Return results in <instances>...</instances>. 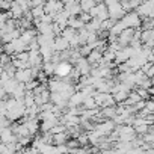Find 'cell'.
Instances as JSON below:
<instances>
[{
	"mask_svg": "<svg viewBox=\"0 0 154 154\" xmlns=\"http://www.w3.org/2000/svg\"><path fill=\"white\" fill-rule=\"evenodd\" d=\"M11 42H12V45H14V53H20V51L27 50V44H26L21 38H15V39H12Z\"/></svg>",
	"mask_w": 154,
	"mask_h": 154,
	"instance_id": "cell-8",
	"label": "cell"
},
{
	"mask_svg": "<svg viewBox=\"0 0 154 154\" xmlns=\"http://www.w3.org/2000/svg\"><path fill=\"white\" fill-rule=\"evenodd\" d=\"M66 48H69L68 39H65V38L60 36V35L54 36V39H53V50H54V51H63V50H66Z\"/></svg>",
	"mask_w": 154,
	"mask_h": 154,
	"instance_id": "cell-6",
	"label": "cell"
},
{
	"mask_svg": "<svg viewBox=\"0 0 154 154\" xmlns=\"http://www.w3.org/2000/svg\"><path fill=\"white\" fill-rule=\"evenodd\" d=\"M14 79L17 82H29L30 79H33V75H32V69L30 68H23V69H15L14 72Z\"/></svg>",
	"mask_w": 154,
	"mask_h": 154,
	"instance_id": "cell-4",
	"label": "cell"
},
{
	"mask_svg": "<svg viewBox=\"0 0 154 154\" xmlns=\"http://www.w3.org/2000/svg\"><path fill=\"white\" fill-rule=\"evenodd\" d=\"M79 18H80L83 23H88V21H89L92 17H91V14H89V12H85V11H82V12L79 14Z\"/></svg>",
	"mask_w": 154,
	"mask_h": 154,
	"instance_id": "cell-17",
	"label": "cell"
},
{
	"mask_svg": "<svg viewBox=\"0 0 154 154\" xmlns=\"http://www.w3.org/2000/svg\"><path fill=\"white\" fill-rule=\"evenodd\" d=\"M9 62H11V56H9V54H6V53L0 54V66H5V65H8Z\"/></svg>",
	"mask_w": 154,
	"mask_h": 154,
	"instance_id": "cell-16",
	"label": "cell"
},
{
	"mask_svg": "<svg viewBox=\"0 0 154 154\" xmlns=\"http://www.w3.org/2000/svg\"><path fill=\"white\" fill-rule=\"evenodd\" d=\"M112 95H113L115 103H122V101L127 98L128 92H127V91H116V92H112Z\"/></svg>",
	"mask_w": 154,
	"mask_h": 154,
	"instance_id": "cell-12",
	"label": "cell"
},
{
	"mask_svg": "<svg viewBox=\"0 0 154 154\" xmlns=\"http://www.w3.org/2000/svg\"><path fill=\"white\" fill-rule=\"evenodd\" d=\"M41 69L44 71L45 75H53L54 74V63H51V62H42Z\"/></svg>",
	"mask_w": 154,
	"mask_h": 154,
	"instance_id": "cell-11",
	"label": "cell"
},
{
	"mask_svg": "<svg viewBox=\"0 0 154 154\" xmlns=\"http://www.w3.org/2000/svg\"><path fill=\"white\" fill-rule=\"evenodd\" d=\"M5 112H6V100L2 98V100H0V113L5 115Z\"/></svg>",
	"mask_w": 154,
	"mask_h": 154,
	"instance_id": "cell-19",
	"label": "cell"
},
{
	"mask_svg": "<svg viewBox=\"0 0 154 154\" xmlns=\"http://www.w3.org/2000/svg\"><path fill=\"white\" fill-rule=\"evenodd\" d=\"M107 12H109V17L113 18V20H121L122 15L125 14V11L122 9V6H121L119 2H116V3L107 6Z\"/></svg>",
	"mask_w": 154,
	"mask_h": 154,
	"instance_id": "cell-3",
	"label": "cell"
},
{
	"mask_svg": "<svg viewBox=\"0 0 154 154\" xmlns=\"http://www.w3.org/2000/svg\"><path fill=\"white\" fill-rule=\"evenodd\" d=\"M79 5H80V9L82 11H85V12H88L94 5H95V0H80L79 2Z\"/></svg>",
	"mask_w": 154,
	"mask_h": 154,
	"instance_id": "cell-13",
	"label": "cell"
},
{
	"mask_svg": "<svg viewBox=\"0 0 154 154\" xmlns=\"http://www.w3.org/2000/svg\"><path fill=\"white\" fill-rule=\"evenodd\" d=\"M75 33H77V30H75V29H72V27H69V26H65V27L62 29V32H60V36H63L65 39H68V41H69Z\"/></svg>",
	"mask_w": 154,
	"mask_h": 154,
	"instance_id": "cell-10",
	"label": "cell"
},
{
	"mask_svg": "<svg viewBox=\"0 0 154 154\" xmlns=\"http://www.w3.org/2000/svg\"><path fill=\"white\" fill-rule=\"evenodd\" d=\"M71 68H72V65L68 60H60L59 63L54 65V75L59 77V79H60V77H66L69 74Z\"/></svg>",
	"mask_w": 154,
	"mask_h": 154,
	"instance_id": "cell-2",
	"label": "cell"
},
{
	"mask_svg": "<svg viewBox=\"0 0 154 154\" xmlns=\"http://www.w3.org/2000/svg\"><path fill=\"white\" fill-rule=\"evenodd\" d=\"M133 32H134V29L133 27H124L122 30H121V33L118 35V42L124 47V45H128V42L131 41V38H133Z\"/></svg>",
	"mask_w": 154,
	"mask_h": 154,
	"instance_id": "cell-5",
	"label": "cell"
},
{
	"mask_svg": "<svg viewBox=\"0 0 154 154\" xmlns=\"http://www.w3.org/2000/svg\"><path fill=\"white\" fill-rule=\"evenodd\" d=\"M151 39H154V30L152 29L140 30V41L142 42H146V41H151Z\"/></svg>",
	"mask_w": 154,
	"mask_h": 154,
	"instance_id": "cell-9",
	"label": "cell"
},
{
	"mask_svg": "<svg viewBox=\"0 0 154 154\" xmlns=\"http://www.w3.org/2000/svg\"><path fill=\"white\" fill-rule=\"evenodd\" d=\"M121 21H122V24H124L125 27H133V29H136V27L140 26V17L136 14V11H128V12H125V14L122 15Z\"/></svg>",
	"mask_w": 154,
	"mask_h": 154,
	"instance_id": "cell-1",
	"label": "cell"
},
{
	"mask_svg": "<svg viewBox=\"0 0 154 154\" xmlns=\"http://www.w3.org/2000/svg\"><path fill=\"white\" fill-rule=\"evenodd\" d=\"M0 48H2V51L3 53H6V54H14V45H12V42L9 41V42H5V44H2V47H0Z\"/></svg>",
	"mask_w": 154,
	"mask_h": 154,
	"instance_id": "cell-15",
	"label": "cell"
},
{
	"mask_svg": "<svg viewBox=\"0 0 154 154\" xmlns=\"http://www.w3.org/2000/svg\"><path fill=\"white\" fill-rule=\"evenodd\" d=\"M30 14L33 18H41L44 15V9H42V6H33V8H30Z\"/></svg>",
	"mask_w": 154,
	"mask_h": 154,
	"instance_id": "cell-14",
	"label": "cell"
},
{
	"mask_svg": "<svg viewBox=\"0 0 154 154\" xmlns=\"http://www.w3.org/2000/svg\"><path fill=\"white\" fill-rule=\"evenodd\" d=\"M68 133H66V130L65 131H60V133H54L53 134V137H51V143L53 145H59V143H65L66 140H68Z\"/></svg>",
	"mask_w": 154,
	"mask_h": 154,
	"instance_id": "cell-7",
	"label": "cell"
},
{
	"mask_svg": "<svg viewBox=\"0 0 154 154\" xmlns=\"http://www.w3.org/2000/svg\"><path fill=\"white\" fill-rule=\"evenodd\" d=\"M11 8V2L9 0H0V9L2 11H8Z\"/></svg>",
	"mask_w": 154,
	"mask_h": 154,
	"instance_id": "cell-18",
	"label": "cell"
}]
</instances>
